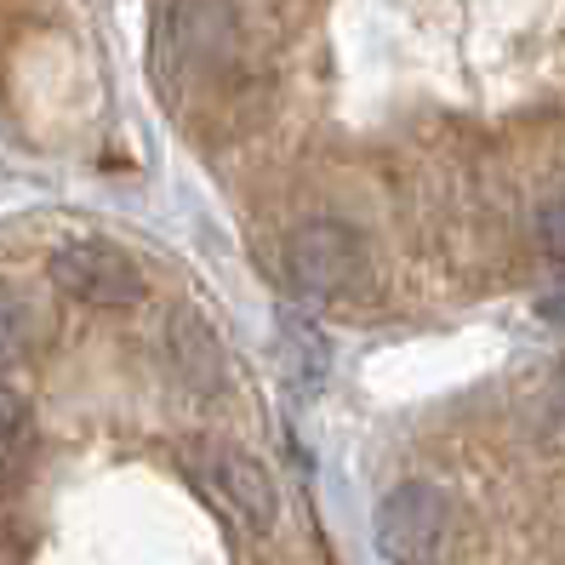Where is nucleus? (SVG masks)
Listing matches in <instances>:
<instances>
[{"label":"nucleus","instance_id":"1","mask_svg":"<svg viewBox=\"0 0 565 565\" xmlns=\"http://www.w3.org/2000/svg\"><path fill=\"white\" fill-rule=\"evenodd\" d=\"M446 497L440 486L428 480H406L394 486L383 503H377V554L388 565H435L446 548Z\"/></svg>","mask_w":565,"mask_h":565},{"label":"nucleus","instance_id":"2","mask_svg":"<svg viewBox=\"0 0 565 565\" xmlns=\"http://www.w3.org/2000/svg\"><path fill=\"white\" fill-rule=\"evenodd\" d=\"M360 269H365V241L349 223L315 217L286 241V275L303 297H338L360 280Z\"/></svg>","mask_w":565,"mask_h":565},{"label":"nucleus","instance_id":"3","mask_svg":"<svg viewBox=\"0 0 565 565\" xmlns=\"http://www.w3.org/2000/svg\"><path fill=\"white\" fill-rule=\"evenodd\" d=\"M52 280L57 291H70L75 303H92V309H131L143 297V275L120 246H104V241H70L52 252Z\"/></svg>","mask_w":565,"mask_h":565},{"label":"nucleus","instance_id":"4","mask_svg":"<svg viewBox=\"0 0 565 565\" xmlns=\"http://www.w3.org/2000/svg\"><path fill=\"white\" fill-rule=\"evenodd\" d=\"M194 462H201L206 491H217L241 520L275 525V486H269V475H263L257 457H246V451H235V446H206Z\"/></svg>","mask_w":565,"mask_h":565},{"label":"nucleus","instance_id":"5","mask_svg":"<svg viewBox=\"0 0 565 565\" xmlns=\"http://www.w3.org/2000/svg\"><path fill=\"white\" fill-rule=\"evenodd\" d=\"M166 41L178 63H217L235 46V0H172Z\"/></svg>","mask_w":565,"mask_h":565},{"label":"nucleus","instance_id":"6","mask_svg":"<svg viewBox=\"0 0 565 565\" xmlns=\"http://www.w3.org/2000/svg\"><path fill=\"white\" fill-rule=\"evenodd\" d=\"M23 349H29V309L18 303V291L0 286V365L23 360Z\"/></svg>","mask_w":565,"mask_h":565},{"label":"nucleus","instance_id":"7","mask_svg":"<svg viewBox=\"0 0 565 565\" xmlns=\"http://www.w3.org/2000/svg\"><path fill=\"white\" fill-rule=\"evenodd\" d=\"M537 241H543V252L565 269V201H548V206L537 212Z\"/></svg>","mask_w":565,"mask_h":565},{"label":"nucleus","instance_id":"8","mask_svg":"<svg viewBox=\"0 0 565 565\" xmlns=\"http://www.w3.org/2000/svg\"><path fill=\"white\" fill-rule=\"evenodd\" d=\"M23 423H29V406H23V394L12 383H0V451H7L18 435H23Z\"/></svg>","mask_w":565,"mask_h":565},{"label":"nucleus","instance_id":"9","mask_svg":"<svg viewBox=\"0 0 565 565\" xmlns=\"http://www.w3.org/2000/svg\"><path fill=\"white\" fill-rule=\"evenodd\" d=\"M548 428L565 440V372L554 377V388H548Z\"/></svg>","mask_w":565,"mask_h":565}]
</instances>
